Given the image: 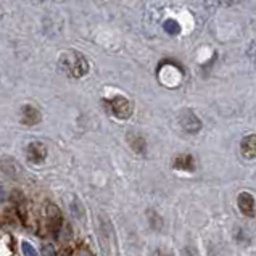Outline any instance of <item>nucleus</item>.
Returning a JSON list of instances; mask_svg holds the SVG:
<instances>
[{
	"instance_id": "obj_1",
	"label": "nucleus",
	"mask_w": 256,
	"mask_h": 256,
	"mask_svg": "<svg viewBox=\"0 0 256 256\" xmlns=\"http://www.w3.org/2000/svg\"><path fill=\"white\" fill-rule=\"evenodd\" d=\"M60 66L70 78H74V79L82 78L89 72V62L86 60L84 55L74 52V50L64 52L60 56Z\"/></svg>"
},
{
	"instance_id": "obj_2",
	"label": "nucleus",
	"mask_w": 256,
	"mask_h": 256,
	"mask_svg": "<svg viewBox=\"0 0 256 256\" xmlns=\"http://www.w3.org/2000/svg\"><path fill=\"white\" fill-rule=\"evenodd\" d=\"M104 105L118 120H129L130 114H132V104L122 95H114L112 98H105Z\"/></svg>"
},
{
	"instance_id": "obj_3",
	"label": "nucleus",
	"mask_w": 256,
	"mask_h": 256,
	"mask_svg": "<svg viewBox=\"0 0 256 256\" xmlns=\"http://www.w3.org/2000/svg\"><path fill=\"white\" fill-rule=\"evenodd\" d=\"M0 171H2L8 179L18 180L23 178V168L12 156H4L0 160Z\"/></svg>"
},
{
	"instance_id": "obj_4",
	"label": "nucleus",
	"mask_w": 256,
	"mask_h": 256,
	"mask_svg": "<svg viewBox=\"0 0 256 256\" xmlns=\"http://www.w3.org/2000/svg\"><path fill=\"white\" fill-rule=\"evenodd\" d=\"M180 128L186 130L187 134H198L202 130V121L192 110H186L180 114Z\"/></svg>"
},
{
	"instance_id": "obj_5",
	"label": "nucleus",
	"mask_w": 256,
	"mask_h": 256,
	"mask_svg": "<svg viewBox=\"0 0 256 256\" xmlns=\"http://www.w3.org/2000/svg\"><path fill=\"white\" fill-rule=\"evenodd\" d=\"M26 158L32 164L44 163L47 160V147L42 142H31L26 147Z\"/></svg>"
},
{
	"instance_id": "obj_6",
	"label": "nucleus",
	"mask_w": 256,
	"mask_h": 256,
	"mask_svg": "<svg viewBox=\"0 0 256 256\" xmlns=\"http://www.w3.org/2000/svg\"><path fill=\"white\" fill-rule=\"evenodd\" d=\"M237 206L240 210V213L246 218H254L256 216V203L254 196L250 192H242L237 196Z\"/></svg>"
},
{
	"instance_id": "obj_7",
	"label": "nucleus",
	"mask_w": 256,
	"mask_h": 256,
	"mask_svg": "<svg viewBox=\"0 0 256 256\" xmlns=\"http://www.w3.org/2000/svg\"><path fill=\"white\" fill-rule=\"evenodd\" d=\"M126 140L129 144L130 150L137 153L138 156L147 155V140H145V137L142 134L136 132V130H130V132H128V136H126Z\"/></svg>"
},
{
	"instance_id": "obj_8",
	"label": "nucleus",
	"mask_w": 256,
	"mask_h": 256,
	"mask_svg": "<svg viewBox=\"0 0 256 256\" xmlns=\"http://www.w3.org/2000/svg\"><path fill=\"white\" fill-rule=\"evenodd\" d=\"M42 120V113L32 105H24L21 108V122L26 126H36Z\"/></svg>"
},
{
	"instance_id": "obj_9",
	"label": "nucleus",
	"mask_w": 256,
	"mask_h": 256,
	"mask_svg": "<svg viewBox=\"0 0 256 256\" xmlns=\"http://www.w3.org/2000/svg\"><path fill=\"white\" fill-rule=\"evenodd\" d=\"M172 168L176 171H186V172H194L195 171V160L190 153H180L174 158Z\"/></svg>"
},
{
	"instance_id": "obj_10",
	"label": "nucleus",
	"mask_w": 256,
	"mask_h": 256,
	"mask_svg": "<svg viewBox=\"0 0 256 256\" xmlns=\"http://www.w3.org/2000/svg\"><path fill=\"white\" fill-rule=\"evenodd\" d=\"M240 153L245 160H256V134H250L242 138Z\"/></svg>"
},
{
	"instance_id": "obj_11",
	"label": "nucleus",
	"mask_w": 256,
	"mask_h": 256,
	"mask_svg": "<svg viewBox=\"0 0 256 256\" xmlns=\"http://www.w3.org/2000/svg\"><path fill=\"white\" fill-rule=\"evenodd\" d=\"M47 219H48L50 229H52L54 232L60 230L62 224H63V218H62V213H60V210H58L56 204H54V203L47 204Z\"/></svg>"
},
{
	"instance_id": "obj_12",
	"label": "nucleus",
	"mask_w": 256,
	"mask_h": 256,
	"mask_svg": "<svg viewBox=\"0 0 256 256\" xmlns=\"http://www.w3.org/2000/svg\"><path fill=\"white\" fill-rule=\"evenodd\" d=\"M147 218H148L150 228L153 230H162V228H163V219H162V216H160L155 210H148L147 211Z\"/></svg>"
},
{
	"instance_id": "obj_13",
	"label": "nucleus",
	"mask_w": 256,
	"mask_h": 256,
	"mask_svg": "<svg viewBox=\"0 0 256 256\" xmlns=\"http://www.w3.org/2000/svg\"><path fill=\"white\" fill-rule=\"evenodd\" d=\"M234 238H236V242L240 244V245H250L252 238L248 236V232L242 228H237L236 229V234H234Z\"/></svg>"
},
{
	"instance_id": "obj_14",
	"label": "nucleus",
	"mask_w": 256,
	"mask_h": 256,
	"mask_svg": "<svg viewBox=\"0 0 256 256\" xmlns=\"http://www.w3.org/2000/svg\"><path fill=\"white\" fill-rule=\"evenodd\" d=\"M71 211H72V214H74L76 218H79V219L84 218V208H82L81 202H79L78 198H72V202H71Z\"/></svg>"
},
{
	"instance_id": "obj_15",
	"label": "nucleus",
	"mask_w": 256,
	"mask_h": 256,
	"mask_svg": "<svg viewBox=\"0 0 256 256\" xmlns=\"http://www.w3.org/2000/svg\"><path fill=\"white\" fill-rule=\"evenodd\" d=\"M21 252H23L24 256H38V252H36V248L29 244V242H23L21 244Z\"/></svg>"
},
{
	"instance_id": "obj_16",
	"label": "nucleus",
	"mask_w": 256,
	"mask_h": 256,
	"mask_svg": "<svg viewBox=\"0 0 256 256\" xmlns=\"http://www.w3.org/2000/svg\"><path fill=\"white\" fill-rule=\"evenodd\" d=\"M42 256H56V252L52 245H46L42 248Z\"/></svg>"
},
{
	"instance_id": "obj_17",
	"label": "nucleus",
	"mask_w": 256,
	"mask_h": 256,
	"mask_svg": "<svg viewBox=\"0 0 256 256\" xmlns=\"http://www.w3.org/2000/svg\"><path fill=\"white\" fill-rule=\"evenodd\" d=\"M6 200H8V194H6V190L4 186H0V204L5 203Z\"/></svg>"
},
{
	"instance_id": "obj_18",
	"label": "nucleus",
	"mask_w": 256,
	"mask_h": 256,
	"mask_svg": "<svg viewBox=\"0 0 256 256\" xmlns=\"http://www.w3.org/2000/svg\"><path fill=\"white\" fill-rule=\"evenodd\" d=\"M182 256H196L195 250L192 246H184V250H182Z\"/></svg>"
},
{
	"instance_id": "obj_19",
	"label": "nucleus",
	"mask_w": 256,
	"mask_h": 256,
	"mask_svg": "<svg viewBox=\"0 0 256 256\" xmlns=\"http://www.w3.org/2000/svg\"><path fill=\"white\" fill-rule=\"evenodd\" d=\"M152 256H170L166 252H163V250H156L155 253H153Z\"/></svg>"
},
{
	"instance_id": "obj_20",
	"label": "nucleus",
	"mask_w": 256,
	"mask_h": 256,
	"mask_svg": "<svg viewBox=\"0 0 256 256\" xmlns=\"http://www.w3.org/2000/svg\"><path fill=\"white\" fill-rule=\"evenodd\" d=\"M78 256H92V254H90L89 252H86V250H84V252H81V253H79Z\"/></svg>"
}]
</instances>
